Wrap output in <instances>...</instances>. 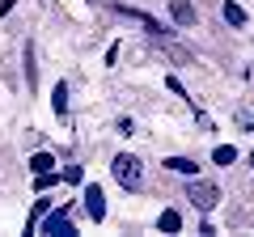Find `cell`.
<instances>
[{"label":"cell","instance_id":"8","mask_svg":"<svg viewBox=\"0 0 254 237\" xmlns=\"http://www.w3.org/2000/svg\"><path fill=\"white\" fill-rule=\"evenodd\" d=\"M157 229H161V233H182V212L165 208L161 216H157Z\"/></svg>","mask_w":254,"mask_h":237},{"label":"cell","instance_id":"12","mask_svg":"<svg viewBox=\"0 0 254 237\" xmlns=\"http://www.w3.org/2000/svg\"><path fill=\"white\" fill-rule=\"evenodd\" d=\"M51 165H55V157H51V153H34V157H30V170H34V174L51 170Z\"/></svg>","mask_w":254,"mask_h":237},{"label":"cell","instance_id":"13","mask_svg":"<svg viewBox=\"0 0 254 237\" xmlns=\"http://www.w3.org/2000/svg\"><path fill=\"white\" fill-rule=\"evenodd\" d=\"M64 182H85V170H81V165H68V170H64Z\"/></svg>","mask_w":254,"mask_h":237},{"label":"cell","instance_id":"11","mask_svg":"<svg viewBox=\"0 0 254 237\" xmlns=\"http://www.w3.org/2000/svg\"><path fill=\"white\" fill-rule=\"evenodd\" d=\"M212 161H216V165H233V161H237V148H233V144H220L216 153H212Z\"/></svg>","mask_w":254,"mask_h":237},{"label":"cell","instance_id":"14","mask_svg":"<svg viewBox=\"0 0 254 237\" xmlns=\"http://www.w3.org/2000/svg\"><path fill=\"white\" fill-rule=\"evenodd\" d=\"M250 165H254V153H250Z\"/></svg>","mask_w":254,"mask_h":237},{"label":"cell","instance_id":"1","mask_svg":"<svg viewBox=\"0 0 254 237\" xmlns=\"http://www.w3.org/2000/svg\"><path fill=\"white\" fill-rule=\"evenodd\" d=\"M110 174H115V182L123 186V191H144V165L131 153H119L115 161H110Z\"/></svg>","mask_w":254,"mask_h":237},{"label":"cell","instance_id":"4","mask_svg":"<svg viewBox=\"0 0 254 237\" xmlns=\"http://www.w3.org/2000/svg\"><path fill=\"white\" fill-rule=\"evenodd\" d=\"M43 233H47V237H76L72 220H68V208H60V212H51V216H43Z\"/></svg>","mask_w":254,"mask_h":237},{"label":"cell","instance_id":"5","mask_svg":"<svg viewBox=\"0 0 254 237\" xmlns=\"http://www.w3.org/2000/svg\"><path fill=\"white\" fill-rule=\"evenodd\" d=\"M170 17L178 21V26H195V21H199V13H195V4H190V0H174V4H170Z\"/></svg>","mask_w":254,"mask_h":237},{"label":"cell","instance_id":"9","mask_svg":"<svg viewBox=\"0 0 254 237\" xmlns=\"http://www.w3.org/2000/svg\"><path fill=\"white\" fill-rule=\"evenodd\" d=\"M165 170H174V174H187V178H195V170H199V165L190 161V157H165Z\"/></svg>","mask_w":254,"mask_h":237},{"label":"cell","instance_id":"10","mask_svg":"<svg viewBox=\"0 0 254 237\" xmlns=\"http://www.w3.org/2000/svg\"><path fill=\"white\" fill-rule=\"evenodd\" d=\"M220 17H225L233 30H242V26H246V9H242V4H233V0H229L225 9H220Z\"/></svg>","mask_w":254,"mask_h":237},{"label":"cell","instance_id":"7","mask_svg":"<svg viewBox=\"0 0 254 237\" xmlns=\"http://www.w3.org/2000/svg\"><path fill=\"white\" fill-rule=\"evenodd\" d=\"M51 110H55V118H68V85L64 81H55V89H51Z\"/></svg>","mask_w":254,"mask_h":237},{"label":"cell","instance_id":"6","mask_svg":"<svg viewBox=\"0 0 254 237\" xmlns=\"http://www.w3.org/2000/svg\"><path fill=\"white\" fill-rule=\"evenodd\" d=\"M21 55H26V85H30V93H38V55H34V43L21 47Z\"/></svg>","mask_w":254,"mask_h":237},{"label":"cell","instance_id":"3","mask_svg":"<svg viewBox=\"0 0 254 237\" xmlns=\"http://www.w3.org/2000/svg\"><path fill=\"white\" fill-rule=\"evenodd\" d=\"M85 212H89L93 225H102V220H106V191H102L98 182L85 186Z\"/></svg>","mask_w":254,"mask_h":237},{"label":"cell","instance_id":"2","mask_svg":"<svg viewBox=\"0 0 254 237\" xmlns=\"http://www.w3.org/2000/svg\"><path fill=\"white\" fill-rule=\"evenodd\" d=\"M187 199L195 203L199 212H212L220 203V186H212V182H199V178H190L187 182Z\"/></svg>","mask_w":254,"mask_h":237}]
</instances>
